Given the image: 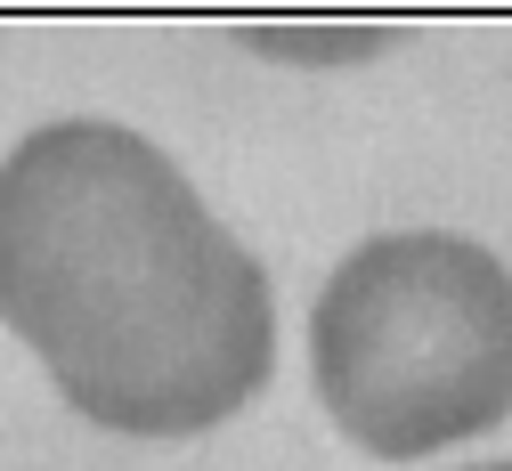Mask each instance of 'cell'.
<instances>
[{
    "label": "cell",
    "instance_id": "cell-1",
    "mask_svg": "<svg viewBox=\"0 0 512 471\" xmlns=\"http://www.w3.org/2000/svg\"><path fill=\"white\" fill-rule=\"evenodd\" d=\"M0 317L82 423L187 439L277 358L269 277L122 122H49L0 163Z\"/></svg>",
    "mask_w": 512,
    "mask_h": 471
},
{
    "label": "cell",
    "instance_id": "cell-2",
    "mask_svg": "<svg viewBox=\"0 0 512 471\" xmlns=\"http://www.w3.org/2000/svg\"><path fill=\"white\" fill-rule=\"evenodd\" d=\"M326 415L382 463H415L512 415V277L472 236H374L309 317Z\"/></svg>",
    "mask_w": 512,
    "mask_h": 471
},
{
    "label": "cell",
    "instance_id": "cell-3",
    "mask_svg": "<svg viewBox=\"0 0 512 471\" xmlns=\"http://www.w3.org/2000/svg\"><path fill=\"white\" fill-rule=\"evenodd\" d=\"M480 471H512V463H480Z\"/></svg>",
    "mask_w": 512,
    "mask_h": 471
}]
</instances>
